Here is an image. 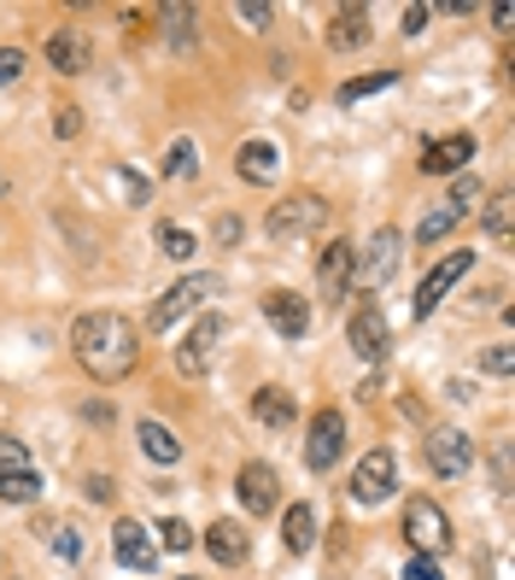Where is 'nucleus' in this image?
I'll list each match as a JSON object with an SVG mask.
<instances>
[{"label":"nucleus","mask_w":515,"mask_h":580,"mask_svg":"<svg viewBox=\"0 0 515 580\" xmlns=\"http://www.w3.org/2000/svg\"><path fill=\"white\" fill-rule=\"evenodd\" d=\"M71 352L94 382H129L141 364V329L124 311H82L71 322Z\"/></svg>","instance_id":"obj_1"},{"label":"nucleus","mask_w":515,"mask_h":580,"mask_svg":"<svg viewBox=\"0 0 515 580\" xmlns=\"http://www.w3.org/2000/svg\"><path fill=\"white\" fill-rule=\"evenodd\" d=\"M217 294H222V276H211V270H199V276H182L176 287H164V294H159V305L147 311V334H164L170 322L194 317V305L217 299Z\"/></svg>","instance_id":"obj_2"},{"label":"nucleus","mask_w":515,"mask_h":580,"mask_svg":"<svg viewBox=\"0 0 515 580\" xmlns=\"http://www.w3.org/2000/svg\"><path fill=\"white\" fill-rule=\"evenodd\" d=\"M322 224H329V200L322 194H287V200H276L270 206V217H264V229H270V241H305V235H317Z\"/></svg>","instance_id":"obj_3"},{"label":"nucleus","mask_w":515,"mask_h":580,"mask_svg":"<svg viewBox=\"0 0 515 580\" xmlns=\"http://www.w3.org/2000/svg\"><path fill=\"white\" fill-rule=\"evenodd\" d=\"M399 259H404V235H399V224H381L369 235L364 259H352V282L357 287H387L392 276H399Z\"/></svg>","instance_id":"obj_4"},{"label":"nucleus","mask_w":515,"mask_h":580,"mask_svg":"<svg viewBox=\"0 0 515 580\" xmlns=\"http://www.w3.org/2000/svg\"><path fill=\"white\" fill-rule=\"evenodd\" d=\"M222 340H229V317H222V311H199L194 329H187L182 346H176V369H182V375H205Z\"/></svg>","instance_id":"obj_5"},{"label":"nucleus","mask_w":515,"mask_h":580,"mask_svg":"<svg viewBox=\"0 0 515 580\" xmlns=\"http://www.w3.org/2000/svg\"><path fill=\"white\" fill-rule=\"evenodd\" d=\"M404 539L416 557H439V551H451V522H445V510L434 499H410L404 504Z\"/></svg>","instance_id":"obj_6"},{"label":"nucleus","mask_w":515,"mask_h":580,"mask_svg":"<svg viewBox=\"0 0 515 580\" xmlns=\"http://www.w3.org/2000/svg\"><path fill=\"white\" fill-rule=\"evenodd\" d=\"M392 492H399V457H392L387 446H375L364 464L352 469V499L357 504H387Z\"/></svg>","instance_id":"obj_7"},{"label":"nucleus","mask_w":515,"mask_h":580,"mask_svg":"<svg viewBox=\"0 0 515 580\" xmlns=\"http://www.w3.org/2000/svg\"><path fill=\"white\" fill-rule=\"evenodd\" d=\"M340 452H346V417L329 405V411L311 417V434H305V464H311L317 475H329L340 464Z\"/></svg>","instance_id":"obj_8"},{"label":"nucleus","mask_w":515,"mask_h":580,"mask_svg":"<svg viewBox=\"0 0 515 580\" xmlns=\"http://www.w3.org/2000/svg\"><path fill=\"white\" fill-rule=\"evenodd\" d=\"M427 469L439 475V481H462L474 464V446H469V434L462 429H427Z\"/></svg>","instance_id":"obj_9"},{"label":"nucleus","mask_w":515,"mask_h":580,"mask_svg":"<svg viewBox=\"0 0 515 580\" xmlns=\"http://www.w3.org/2000/svg\"><path fill=\"white\" fill-rule=\"evenodd\" d=\"M469 270H474V252H445V259L422 276V287H416V322L434 317V311H439V299L451 294V287L469 276Z\"/></svg>","instance_id":"obj_10"},{"label":"nucleus","mask_w":515,"mask_h":580,"mask_svg":"<svg viewBox=\"0 0 515 580\" xmlns=\"http://www.w3.org/2000/svg\"><path fill=\"white\" fill-rule=\"evenodd\" d=\"M112 551H117V562H124V569H135V575H152V569H159V545H152L147 522H135V516H124V522L112 527Z\"/></svg>","instance_id":"obj_11"},{"label":"nucleus","mask_w":515,"mask_h":580,"mask_svg":"<svg viewBox=\"0 0 515 580\" xmlns=\"http://www.w3.org/2000/svg\"><path fill=\"white\" fill-rule=\"evenodd\" d=\"M42 54H47V65H54L59 77H82L94 65V47H89V36H82L77 24H59L54 36H47Z\"/></svg>","instance_id":"obj_12"},{"label":"nucleus","mask_w":515,"mask_h":580,"mask_svg":"<svg viewBox=\"0 0 515 580\" xmlns=\"http://www.w3.org/2000/svg\"><path fill=\"white\" fill-rule=\"evenodd\" d=\"M352 259H357V252H352V241H340V235L317 252V287H322V299H329V305L346 299V287H352Z\"/></svg>","instance_id":"obj_13"},{"label":"nucleus","mask_w":515,"mask_h":580,"mask_svg":"<svg viewBox=\"0 0 515 580\" xmlns=\"http://www.w3.org/2000/svg\"><path fill=\"white\" fill-rule=\"evenodd\" d=\"M346 340H352V352L364 357V364H381V357H387V346H392V329H387V317L375 311V305H357V311H352V329H346Z\"/></svg>","instance_id":"obj_14"},{"label":"nucleus","mask_w":515,"mask_h":580,"mask_svg":"<svg viewBox=\"0 0 515 580\" xmlns=\"http://www.w3.org/2000/svg\"><path fill=\"white\" fill-rule=\"evenodd\" d=\"M234 492H240V504H247L252 516H270V510L282 504V481H276V469H270V464H240Z\"/></svg>","instance_id":"obj_15"},{"label":"nucleus","mask_w":515,"mask_h":580,"mask_svg":"<svg viewBox=\"0 0 515 580\" xmlns=\"http://www.w3.org/2000/svg\"><path fill=\"white\" fill-rule=\"evenodd\" d=\"M462 164H474V135H439L422 147V170L427 177H462Z\"/></svg>","instance_id":"obj_16"},{"label":"nucleus","mask_w":515,"mask_h":580,"mask_svg":"<svg viewBox=\"0 0 515 580\" xmlns=\"http://www.w3.org/2000/svg\"><path fill=\"white\" fill-rule=\"evenodd\" d=\"M264 317H270V329L287 334V340L311 334V305H305L299 294H287V287H270L264 294Z\"/></svg>","instance_id":"obj_17"},{"label":"nucleus","mask_w":515,"mask_h":580,"mask_svg":"<svg viewBox=\"0 0 515 580\" xmlns=\"http://www.w3.org/2000/svg\"><path fill=\"white\" fill-rule=\"evenodd\" d=\"M135 446H141V452H147L159 469H176V464H182V440L170 434L164 422H152V417H141V422H135Z\"/></svg>","instance_id":"obj_18"},{"label":"nucleus","mask_w":515,"mask_h":580,"mask_svg":"<svg viewBox=\"0 0 515 580\" xmlns=\"http://www.w3.org/2000/svg\"><path fill=\"white\" fill-rule=\"evenodd\" d=\"M199 545L211 551V562H222V569H240V562H247V527L240 522H211Z\"/></svg>","instance_id":"obj_19"},{"label":"nucleus","mask_w":515,"mask_h":580,"mask_svg":"<svg viewBox=\"0 0 515 580\" xmlns=\"http://www.w3.org/2000/svg\"><path fill=\"white\" fill-rule=\"evenodd\" d=\"M364 42H369V12L364 7H334V19H329V47L334 54H357Z\"/></svg>","instance_id":"obj_20"},{"label":"nucleus","mask_w":515,"mask_h":580,"mask_svg":"<svg viewBox=\"0 0 515 580\" xmlns=\"http://www.w3.org/2000/svg\"><path fill=\"white\" fill-rule=\"evenodd\" d=\"M252 417L264 422V429H287V422L299 417V399L287 394V387H258V394H252Z\"/></svg>","instance_id":"obj_21"},{"label":"nucleus","mask_w":515,"mask_h":580,"mask_svg":"<svg viewBox=\"0 0 515 580\" xmlns=\"http://www.w3.org/2000/svg\"><path fill=\"white\" fill-rule=\"evenodd\" d=\"M282 545H287V557H305V551L317 545V510H311V504H287Z\"/></svg>","instance_id":"obj_22"},{"label":"nucleus","mask_w":515,"mask_h":580,"mask_svg":"<svg viewBox=\"0 0 515 580\" xmlns=\"http://www.w3.org/2000/svg\"><path fill=\"white\" fill-rule=\"evenodd\" d=\"M276 164H282V152L270 141H240V152H234V170L247 182H276Z\"/></svg>","instance_id":"obj_23"},{"label":"nucleus","mask_w":515,"mask_h":580,"mask_svg":"<svg viewBox=\"0 0 515 580\" xmlns=\"http://www.w3.org/2000/svg\"><path fill=\"white\" fill-rule=\"evenodd\" d=\"M159 19H164V36L176 42L182 54L199 42V12H194V7H159Z\"/></svg>","instance_id":"obj_24"},{"label":"nucleus","mask_w":515,"mask_h":580,"mask_svg":"<svg viewBox=\"0 0 515 580\" xmlns=\"http://www.w3.org/2000/svg\"><path fill=\"white\" fill-rule=\"evenodd\" d=\"M457 224H462V206H451V200H445V206H434V212L416 224V241H422V247H427V241H445Z\"/></svg>","instance_id":"obj_25"},{"label":"nucleus","mask_w":515,"mask_h":580,"mask_svg":"<svg viewBox=\"0 0 515 580\" xmlns=\"http://www.w3.org/2000/svg\"><path fill=\"white\" fill-rule=\"evenodd\" d=\"M399 82V71H369V77H352V82H340V106H357V100H369V94H381Z\"/></svg>","instance_id":"obj_26"},{"label":"nucleus","mask_w":515,"mask_h":580,"mask_svg":"<svg viewBox=\"0 0 515 580\" xmlns=\"http://www.w3.org/2000/svg\"><path fill=\"white\" fill-rule=\"evenodd\" d=\"M194 170H199V147L187 141V135H182V141H170V152H164V177L182 182V177H194Z\"/></svg>","instance_id":"obj_27"},{"label":"nucleus","mask_w":515,"mask_h":580,"mask_svg":"<svg viewBox=\"0 0 515 580\" xmlns=\"http://www.w3.org/2000/svg\"><path fill=\"white\" fill-rule=\"evenodd\" d=\"M19 475H36L30 446H19V440H0V481H19Z\"/></svg>","instance_id":"obj_28"},{"label":"nucleus","mask_w":515,"mask_h":580,"mask_svg":"<svg viewBox=\"0 0 515 580\" xmlns=\"http://www.w3.org/2000/svg\"><path fill=\"white\" fill-rule=\"evenodd\" d=\"M152 235H159V252H164V259H194V235H187L182 224H159V229H152Z\"/></svg>","instance_id":"obj_29"},{"label":"nucleus","mask_w":515,"mask_h":580,"mask_svg":"<svg viewBox=\"0 0 515 580\" xmlns=\"http://www.w3.org/2000/svg\"><path fill=\"white\" fill-rule=\"evenodd\" d=\"M510 212H515L510 194H492V200H487V217H480V224H487L492 241H510Z\"/></svg>","instance_id":"obj_30"},{"label":"nucleus","mask_w":515,"mask_h":580,"mask_svg":"<svg viewBox=\"0 0 515 580\" xmlns=\"http://www.w3.org/2000/svg\"><path fill=\"white\" fill-rule=\"evenodd\" d=\"M0 499H7V504H36V499H42V475H19V481H0Z\"/></svg>","instance_id":"obj_31"},{"label":"nucleus","mask_w":515,"mask_h":580,"mask_svg":"<svg viewBox=\"0 0 515 580\" xmlns=\"http://www.w3.org/2000/svg\"><path fill=\"white\" fill-rule=\"evenodd\" d=\"M159 539L170 545V551H194V527H187L182 516H164L159 522Z\"/></svg>","instance_id":"obj_32"},{"label":"nucleus","mask_w":515,"mask_h":580,"mask_svg":"<svg viewBox=\"0 0 515 580\" xmlns=\"http://www.w3.org/2000/svg\"><path fill=\"white\" fill-rule=\"evenodd\" d=\"M480 369L510 382V375H515V346H487V352H480Z\"/></svg>","instance_id":"obj_33"},{"label":"nucleus","mask_w":515,"mask_h":580,"mask_svg":"<svg viewBox=\"0 0 515 580\" xmlns=\"http://www.w3.org/2000/svg\"><path fill=\"white\" fill-rule=\"evenodd\" d=\"M24 47H0V89H12V82H24Z\"/></svg>","instance_id":"obj_34"},{"label":"nucleus","mask_w":515,"mask_h":580,"mask_svg":"<svg viewBox=\"0 0 515 580\" xmlns=\"http://www.w3.org/2000/svg\"><path fill=\"white\" fill-rule=\"evenodd\" d=\"M54 551H59L65 562H77V557H82V527H77V522H59V534H54Z\"/></svg>","instance_id":"obj_35"},{"label":"nucleus","mask_w":515,"mask_h":580,"mask_svg":"<svg viewBox=\"0 0 515 580\" xmlns=\"http://www.w3.org/2000/svg\"><path fill=\"white\" fill-rule=\"evenodd\" d=\"M234 19L247 24V30H270V7H264V0H240Z\"/></svg>","instance_id":"obj_36"},{"label":"nucleus","mask_w":515,"mask_h":580,"mask_svg":"<svg viewBox=\"0 0 515 580\" xmlns=\"http://www.w3.org/2000/svg\"><path fill=\"white\" fill-rule=\"evenodd\" d=\"M404 580H445L439 575V557H410L404 562Z\"/></svg>","instance_id":"obj_37"},{"label":"nucleus","mask_w":515,"mask_h":580,"mask_svg":"<svg viewBox=\"0 0 515 580\" xmlns=\"http://www.w3.org/2000/svg\"><path fill=\"white\" fill-rule=\"evenodd\" d=\"M117 177H124V194H129V206H147V182L135 177V170H124V164H117Z\"/></svg>","instance_id":"obj_38"},{"label":"nucleus","mask_w":515,"mask_h":580,"mask_svg":"<svg viewBox=\"0 0 515 580\" xmlns=\"http://www.w3.org/2000/svg\"><path fill=\"white\" fill-rule=\"evenodd\" d=\"M54 129L65 135V141H71V135H82V112H77V106H59V117H54Z\"/></svg>","instance_id":"obj_39"},{"label":"nucleus","mask_w":515,"mask_h":580,"mask_svg":"<svg viewBox=\"0 0 515 580\" xmlns=\"http://www.w3.org/2000/svg\"><path fill=\"white\" fill-rule=\"evenodd\" d=\"M427 24H434V7H410L404 12V36H422Z\"/></svg>","instance_id":"obj_40"},{"label":"nucleus","mask_w":515,"mask_h":580,"mask_svg":"<svg viewBox=\"0 0 515 580\" xmlns=\"http://www.w3.org/2000/svg\"><path fill=\"white\" fill-rule=\"evenodd\" d=\"M89 499H94V504H112V499H117V492H112V475H89Z\"/></svg>","instance_id":"obj_41"},{"label":"nucleus","mask_w":515,"mask_h":580,"mask_svg":"<svg viewBox=\"0 0 515 580\" xmlns=\"http://www.w3.org/2000/svg\"><path fill=\"white\" fill-rule=\"evenodd\" d=\"M182 580H199V575H182Z\"/></svg>","instance_id":"obj_42"}]
</instances>
